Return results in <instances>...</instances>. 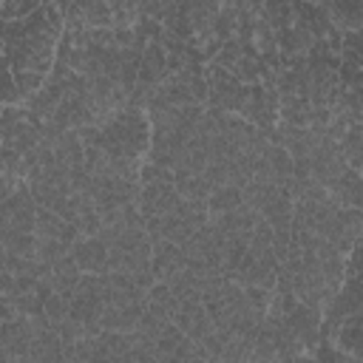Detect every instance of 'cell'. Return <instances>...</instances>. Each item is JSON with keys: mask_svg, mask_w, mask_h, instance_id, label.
<instances>
[{"mask_svg": "<svg viewBox=\"0 0 363 363\" xmlns=\"http://www.w3.org/2000/svg\"><path fill=\"white\" fill-rule=\"evenodd\" d=\"M20 99H23V94H20L17 82H14V74L6 65V60H0V105H14Z\"/></svg>", "mask_w": 363, "mask_h": 363, "instance_id": "52a82bcc", "label": "cell"}, {"mask_svg": "<svg viewBox=\"0 0 363 363\" xmlns=\"http://www.w3.org/2000/svg\"><path fill=\"white\" fill-rule=\"evenodd\" d=\"M99 147L116 159H136L150 147V122L139 108H125L113 113L99 128Z\"/></svg>", "mask_w": 363, "mask_h": 363, "instance_id": "6da1fadb", "label": "cell"}, {"mask_svg": "<svg viewBox=\"0 0 363 363\" xmlns=\"http://www.w3.org/2000/svg\"><path fill=\"white\" fill-rule=\"evenodd\" d=\"M68 255L74 258L79 272H91V275H105L108 272V247L96 235H91V238L79 235Z\"/></svg>", "mask_w": 363, "mask_h": 363, "instance_id": "7a4b0ae2", "label": "cell"}, {"mask_svg": "<svg viewBox=\"0 0 363 363\" xmlns=\"http://www.w3.org/2000/svg\"><path fill=\"white\" fill-rule=\"evenodd\" d=\"M62 230H65V221L57 213H51L45 207H37V216H34V235L37 238H57L60 241Z\"/></svg>", "mask_w": 363, "mask_h": 363, "instance_id": "5b68a950", "label": "cell"}, {"mask_svg": "<svg viewBox=\"0 0 363 363\" xmlns=\"http://www.w3.org/2000/svg\"><path fill=\"white\" fill-rule=\"evenodd\" d=\"M238 204H241V190L233 187V184L216 187V190L207 196V201H204L210 218H213V216H221V213H233Z\"/></svg>", "mask_w": 363, "mask_h": 363, "instance_id": "277c9868", "label": "cell"}, {"mask_svg": "<svg viewBox=\"0 0 363 363\" xmlns=\"http://www.w3.org/2000/svg\"><path fill=\"white\" fill-rule=\"evenodd\" d=\"M68 306H71V295H62V292H51L45 301H43V315L48 318L51 326H57L60 320L68 318Z\"/></svg>", "mask_w": 363, "mask_h": 363, "instance_id": "8992f818", "label": "cell"}, {"mask_svg": "<svg viewBox=\"0 0 363 363\" xmlns=\"http://www.w3.org/2000/svg\"><path fill=\"white\" fill-rule=\"evenodd\" d=\"M79 275H82V272H79V267L74 264V258H71V255H65V258H60V261L51 267V278H48V284H51V289H54V292L74 295Z\"/></svg>", "mask_w": 363, "mask_h": 363, "instance_id": "3957f363", "label": "cell"}]
</instances>
